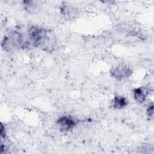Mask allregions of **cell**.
Here are the masks:
<instances>
[{
  "label": "cell",
  "mask_w": 154,
  "mask_h": 154,
  "mask_svg": "<svg viewBox=\"0 0 154 154\" xmlns=\"http://www.w3.org/2000/svg\"><path fill=\"white\" fill-rule=\"evenodd\" d=\"M28 38L34 46L42 45L48 38V31L43 28L32 26L28 29Z\"/></svg>",
  "instance_id": "cell-2"
},
{
  "label": "cell",
  "mask_w": 154,
  "mask_h": 154,
  "mask_svg": "<svg viewBox=\"0 0 154 154\" xmlns=\"http://www.w3.org/2000/svg\"><path fill=\"white\" fill-rule=\"evenodd\" d=\"M26 41L23 39L22 35L16 31L11 32L9 35L4 37L2 41V47L7 51L14 48H24L27 46Z\"/></svg>",
  "instance_id": "cell-1"
},
{
  "label": "cell",
  "mask_w": 154,
  "mask_h": 154,
  "mask_svg": "<svg viewBox=\"0 0 154 154\" xmlns=\"http://www.w3.org/2000/svg\"><path fill=\"white\" fill-rule=\"evenodd\" d=\"M112 106L116 109H121L128 105V101L126 98L121 96H116L112 100Z\"/></svg>",
  "instance_id": "cell-6"
},
{
  "label": "cell",
  "mask_w": 154,
  "mask_h": 154,
  "mask_svg": "<svg viewBox=\"0 0 154 154\" xmlns=\"http://www.w3.org/2000/svg\"><path fill=\"white\" fill-rule=\"evenodd\" d=\"M110 73L112 76L121 79L129 77L131 73V70L130 68L126 66L120 65L112 68Z\"/></svg>",
  "instance_id": "cell-3"
},
{
  "label": "cell",
  "mask_w": 154,
  "mask_h": 154,
  "mask_svg": "<svg viewBox=\"0 0 154 154\" xmlns=\"http://www.w3.org/2000/svg\"><path fill=\"white\" fill-rule=\"evenodd\" d=\"M76 124L75 120L67 116H62L59 118L57 122L58 128L62 131H68L72 129Z\"/></svg>",
  "instance_id": "cell-4"
},
{
  "label": "cell",
  "mask_w": 154,
  "mask_h": 154,
  "mask_svg": "<svg viewBox=\"0 0 154 154\" xmlns=\"http://www.w3.org/2000/svg\"><path fill=\"white\" fill-rule=\"evenodd\" d=\"M147 114L148 116L152 117L153 115V105L152 103L147 109Z\"/></svg>",
  "instance_id": "cell-7"
},
{
  "label": "cell",
  "mask_w": 154,
  "mask_h": 154,
  "mask_svg": "<svg viewBox=\"0 0 154 154\" xmlns=\"http://www.w3.org/2000/svg\"><path fill=\"white\" fill-rule=\"evenodd\" d=\"M148 94L149 90L146 88L139 87L135 88L134 90V99L137 102L140 103H141L145 101Z\"/></svg>",
  "instance_id": "cell-5"
}]
</instances>
